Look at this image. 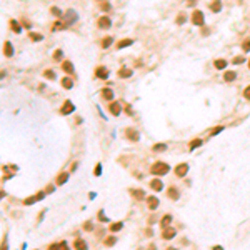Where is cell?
I'll return each instance as SVG.
<instances>
[{"instance_id":"6da1fadb","label":"cell","mask_w":250,"mask_h":250,"mask_svg":"<svg viewBox=\"0 0 250 250\" xmlns=\"http://www.w3.org/2000/svg\"><path fill=\"white\" fill-rule=\"evenodd\" d=\"M170 170V167L164 162H155L152 167H150V172L154 173V175H165V173Z\"/></svg>"},{"instance_id":"7a4b0ae2","label":"cell","mask_w":250,"mask_h":250,"mask_svg":"<svg viewBox=\"0 0 250 250\" xmlns=\"http://www.w3.org/2000/svg\"><path fill=\"white\" fill-rule=\"evenodd\" d=\"M190 20H192L193 25H199V27H202V25H203V13L200 12V10H193V13H192V17H190Z\"/></svg>"},{"instance_id":"3957f363","label":"cell","mask_w":250,"mask_h":250,"mask_svg":"<svg viewBox=\"0 0 250 250\" xmlns=\"http://www.w3.org/2000/svg\"><path fill=\"white\" fill-rule=\"evenodd\" d=\"M74 110H75V105H74L70 100H65L64 105L60 107V114H62V115H68V114H72Z\"/></svg>"},{"instance_id":"277c9868","label":"cell","mask_w":250,"mask_h":250,"mask_svg":"<svg viewBox=\"0 0 250 250\" xmlns=\"http://www.w3.org/2000/svg\"><path fill=\"white\" fill-rule=\"evenodd\" d=\"M97 25H98L100 29H110L112 20H110V17H107V15H102V17L98 19V22H97Z\"/></svg>"},{"instance_id":"5b68a950","label":"cell","mask_w":250,"mask_h":250,"mask_svg":"<svg viewBox=\"0 0 250 250\" xmlns=\"http://www.w3.org/2000/svg\"><path fill=\"white\" fill-rule=\"evenodd\" d=\"M125 137L128 138V140H132V142H137L140 137H138V132L137 130H134V128H127L125 130Z\"/></svg>"},{"instance_id":"8992f818","label":"cell","mask_w":250,"mask_h":250,"mask_svg":"<svg viewBox=\"0 0 250 250\" xmlns=\"http://www.w3.org/2000/svg\"><path fill=\"white\" fill-rule=\"evenodd\" d=\"M100 95H102V98H105V100H112L114 98V90L110 87H105V88L100 90Z\"/></svg>"},{"instance_id":"52a82bcc","label":"cell","mask_w":250,"mask_h":250,"mask_svg":"<svg viewBox=\"0 0 250 250\" xmlns=\"http://www.w3.org/2000/svg\"><path fill=\"white\" fill-rule=\"evenodd\" d=\"M95 77L104 78V80H105V78L108 77V68H107V67H97L95 68Z\"/></svg>"},{"instance_id":"ba28073f","label":"cell","mask_w":250,"mask_h":250,"mask_svg":"<svg viewBox=\"0 0 250 250\" xmlns=\"http://www.w3.org/2000/svg\"><path fill=\"white\" fill-rule=\"evenodd\" d=\"M65 22H67L68 25L70 23H74V22H77V19H78V15H77V12H74V10H68L67 13H65Z\"/></svg>"},{"instance_id":"9c48e42d","label":"cell","mask_w":250,"mask_h":250,"mask_svg":"<svg viewBox=\"0 0 250 250\" xmlns=\"http://www.w3.org/2000/svg\"><path fill=\"white\" fill-rule=\"evenodd\" d=\"M62 70H64V72H67L68 75H70V74H74V64H72L70 60H64V62H62Z\"/></svg>"},{"instance_id":"30bf717a","label":"cell","mask_w":250,"mask_h":250,"mask_svg":"<svg viewBox=\"0 0 250 250\" xmlns=\"http://www.w3.org/2000/svg\"><path fill=\"white\" fill-rule=\"evenodd\" d=\"M108 110H110V114H112V115H118V114H120V110H122V107H120V104H118V102H112V104L108 105Z\"/></svg>"},{"instance_id":"8fae6325","label":"cell","mask_w":250,"mask_h":250,"mask_svg":"<svg viewBox=\"0 0 250 250\" xmlns=\"http://www.w3.org/2000/svg\"><path fill=\"white\" fill-rule=\"evenodd\" d=\"M187 172H189V165L187 164H180L177 168H175V173L178 175V177H183V175H187Z\"/></svg>"},{"instance_id":"7c38bea8","label":"cell","mask_w":250,"mask_h":250,"mask_svg":"<svg viewBox=\"0 0 250 250\" xmlns=\"http://www.w3.org/2000/svg\"><path fill=\"white\" fill-rule=\"evenodd\" d=\"M9 25H10V30H12V32H15V33H20V32H22V25H20V23H19V22H17L15 19L10 20Z\"/></svg>"},{"instance_id":"4fadbf2b","label":"cell","mask_w":250,"mask_h":250,"mask_svg":"<svg viewBox=\"0 0 250 250\" xmlns=\"http://www.w3.org/2000/svg\"><path fill=\"white\" fill-rule=\"evenodd\" d=\"M150 187H152V189H154L155 192H160V190H162V189H164V183L160 182V180H158V178H154V180H152V182H150Z\"/></svg>"},{"instance_id":"5bb4252c","label":"cell","mask_w":250,"mask_h":250,"mask_svg":"<svg viewBox=\"0 0 250 250\" xmlns=\"http://www.w3.org/2000/svg\"><path fill=\"white\" fill-rule=\"evenodd\" d=\"M147 203H148V209H152V210H154V209H157V207H158V199L152 195V197H148V199H147Z\"/></svg>"},{"instance_id":"9a60e30c","label":"cell","mask_w":250,"mask_h":250,"mask_svg":"<svg viewBox=\"0 0 250 250\" xmlns=\"http://www.w3.org/2000/svg\"><path fill=\"white\" fill-rule=\"evenodd\" d=\"M118 77H122V78H128V77H132V70H130V68L122 67L120 70H118Z\"/></svg>"},{"instance_id":"2e32d148","label":"cell","mask_w":250,"mask_h":250,"mask_svg":"<svg viewBox=\"0 0 250 250\" xmlns=\"http://www.w3.org/2000/svg\"><path fill=\"white\" fill-rule=\"evenodd\" d=\"M162 237H164L165 240H170V239H173V237H175V230H173V229H164Z\"/></svg>"},{"instance_id":"e0dca14e","label":"cell","mask_w":250,"mask_h":250,"mask_svg":"<svg viewBox=\"0 0 250 250\" xmlns=\"http://www.w3.org/2000/svg\"><path fill=\"white\" fill-rule=\"evenodd\" d=\"M3 53H5L7 57H12V55H13V48H12V43H10V42H5V43H3Z\"/></svg>"},{"instance_id":"ac0fdd59","label":"cell","mask_w":250,"mask_h":250,"mask_svg":"<svg viewBox=\"0 0 250 250\" xmlns=\"http://www.w3.org/2000/svg\"><path fill=\"white\" fill-rule=\"evenodd\" d=\"M210 10H212V12H215V13L220 12V10H222V2H220V0H213V2L210 3Z\"/></svg>"},{"instance_id":"d6986e66","label":"cell","mask_w":250,"mask_h":250,"mask_svg":"<svg viewBox=\"0 0 250 250\" xmlns=\"http://www.w3.org/2000/svg\"><path fill=\"white\" fill-rule=\"evenodd\" d=\"M60 84H62V87H64V88H67V90H68V88H72V87H74V80H72L70 77H65V78H62V82H60Z\"/></svg>"},{"instance_id":"ffe728a7","label":"cell","mask_w":250,"mask_h":250,"mask_svg":"<svg viewBox=\"0 0 250 250\" xmlns=\"http://www.w3.org/2000/svg\"><path fill=\"white\" fill-rule=\"evenodd\" d=\"M132 43H134L132 39H124V40H120V42L117 43V48H125V47H128V45H132Z\"/></svg>"},{"instance_id":"44dd1931","label":"cell","mask_w":250,"mask_h":250,"mask_svg":"<svg viewBox=\"0 0 250 250\" xmlns=\"http://www.w3.org/2000/svg\"><path fill=\"white\" fill-rule=\"evenodd\" d=\"M74 247H75V250H87V243L82 239H77L75 243H74Z\"/></svg>"},{"instance_id":"7402d4cb","label":"cell","mask_w":250,"mask_h":250,"mask_svg":"<svg viewBox=\"0 0 250 250\" xmlns=\"http://www.w3.org/2000/svg\"><path fill=\"white\" fill-rule=\"evenodd\" d=\"M112 43H114V39H112V37H105V39H102V42H100V47H102V48H108Z\"/></svg>"},{"instance_id":"603a6c76","label":"cell","mask_w":250,"mask_h":250,"mask_svg":"<svg viewBox=\"0 0 250 250\" xmlns=\"http://www.w3.org/2000/svg\"><path fill=\"white\" fill-rule=\"evenodd\" d=\"M235 78H237V74H235V72H225V74H223V80H225V82H233Z\"/></svg>"},{"instance_id":"cb8c5ba5","label":"cell","mask_w":250,"mask_h":250,"mask_svg":"<svg viewBox=\"0 0 250 250\" xmlns=\"http://www.w3.org/2000/svg\"><path fill=\"white\" fill-rule=\"evenodd\" d=\"M213 65H215V68L222 70V68L227 67V60H223V58H219V60H215V62H213Z\"/></svg>"},{"instance_id":"d4e9b609","label":"cell","mask_w":250,"mask_h":250,"mask_svg":"<svg viewBox=\"0 0 250 250\" xmlns=\"http://www.w3.org/2000/svg\"><path fill=\"white\" fill-rule=\"evenodd\" d=\"M67 27H68V23L67 22H62V20H58V22L53 23V30H62V29H67Z\"/></svg>"},{"instance_id":"484cf974","label":"cell","mask_w":250,"mask_h":250,"mask_svg":"<svg viewBox=\"0 0 250 250\" xmlns=\"http://www.w3.org/2000/svg\"><path fill=\"white\" fill-rule=\"evenodd\" d=\"M67 178H68V173H60L57 177V185H64L67 182Z\"/></svg>"},{"instance_id":"4316f807","label":"cell","mask_w":250,"mask_h":250,"mask_svg":"<svg viewBox=\"0 0 250 250\" xmlns=\"http://www.w3.org/2000/svg\"><path fill=\"white\" fill-rule=\"evenodd\" d=\"M43 77L48 78V80H55V72L48 68V70H45V72H43Z\"/></svg>"},{"instance_id":"83f0119b","label":"cell","mask_w":250,"mask_h":250,"mask_svg":"<svg viewBox=\"0 0 250 250\" xmlns=\"http://www.w3.org/2000/svg\"><path fill=\"white\" fill-rule=\"evenodd\" d=\"M64 57V52L60 50V48H57L55 52H53V62H60V58Z\"/></svg>"},{"instance_id":"f1b7e54d","label":"cell","mask_w":250,"mask_h":250,"mask_svg":"<svg viewBox=\"0 0 250 250\" xmlns=\"http://www.w3.org/2000/svg\"><path fill=\"white\" fill-rule=\"evenodd\" d=\"M168 197L172 199V200H177L178 199V192H177V189H168Z\"/></svg>"},{"instance_id":"f546056e","label":"cell","mask_w":250,"mask_h":250,"mask_svg":"<svg viewBox=\"0 0 250 250\" xmlns=\"http://www.w3.org/2000/svg\"><path fill=\"white\" fill-rule=\"evenodd\" d=\"M50 12H52V15H55V17H58V19H62V17H64L62 10L57 9V7H52V9H50Z\"/></svg>"},{"instance_id":"4dcf8cb0","label":"cell","mask_w":250,"mask_h":250,"mask_svg":"<svg viewBox=\"0 0 250 250\" xmlns=\"http://www.w3.org/2000/svg\"><path fill=\"white\" fill-rule=\"evenodd\" d=\"M122 227H124V223H122V222H117V223H112V225H110V230L112 232L122 230Z\"/></svg>"},{"instance_id":"1f68e13d","label":"cell","mask_w":250,"mask_h":250,"mask_svg":"<svg viewBox=\"0 0 250 250\" xmlns=\"http://www.w3.org/2000/svg\"><path fill=\"white\" fill-rule=\"evenodd\" d=\"M200 145H202V140H200V138H197V140H192V142H190V145H189V147H190V150H193V148H197V147H200Z\"/></svg>"},{"instance_id":"d6a6232c","label":"cell","mask_w":250,"mask_h":250,"mask_svg":"<svg viewBox=\"0 0 250 250\" xmlns=\"http://www.w3.org/2000/svg\"><path fill=\"white\" fill-rule=\"evenodd\" d=\"M170 222H172V217H170V215H165L164 219H162V227H164V229H167Z\"/></svg>"},{"instance_id":"836d02e7","label":"cell","mask_w":250,"mask_h":250,"mask_svg":"<svg viewBox=\"0 0 250 250\" xmlns=\"http://www.w3.org/2000/svg\"><path fill=\"white\" fill-rule=\"evenodd\" d=\"M30 39L33 40V42H42V40H43V37H42L40 33H33V32H32V33H30Z\"/></svg>"},{"instance_id":"e575fe53","label":"cell","mask_w":250,"mask_h":250,"mask_svg":"<svg viewBox=\"0 0 250 250\" xmlns=\"http://www.w3.org/2000/svg\"><path fill=\"white\" fill-rule=\"evenodd\" d=\"M162 150H167V145H165V144H157V145H154V152H162Z\"/></svg>"},{"instance_id":"d590c367","label":"cell","mask_w":250,"mask_h":250,"mask_svg":"<svg viewBox=\"0 0 250 250\" xmlns=\"http://www.w3.org/2000/svg\"><path fill=\"white\" fill-rule=\"evenodd\" d=\"M132 193H134V197H137V199H144L145 197V193H144V190H132Z\"/></svg>"},{"instance_id":"8d00e7d4","label":"cell","mask_w":250,"mask_h":250,"mask_svg":"<svg viewBox=\"0 0 250 250\" xmlns=\"http://www.w3.org/2000/svg\"><path fill=\"white\" fill-rule=\"evenodd\" d=\"M185 19H187V17H185V13H178V17H177V23H178V25L185 23Z\"/></svg>"},{"instance_id":"74e56055","label":"cell","mask_w":250,"mask_h":250,"mask_svg":"<svg viewBox=\"0 0 250 250\" xmlns=\"http://www.w3.org/2000/svg\"><path fill=\"white\" fill-rule=\"evenodd\" d=\"M242 48H243L245 52H249V50H250V39H247L243 43H242Z\"/></svg>"},{"instance_id":"f35d334b","label":"cell","mask_w":250,"mask_h":250,"mask_svg":"<svg viewBox=\"0 0 250 250\" xmlns=\"http://www.w3.org/2000/svg\"><path fill=\"white\" fill-rule=\"evenodd\" d=\"M243 62H245V58H243V57H240V55L233 58V64H235V65H240V64H243Z\"/></svg>"},{"instance_id":"ab89813d","label":"cell","mask_w":250,"mask_h":250,"mask_svg":"<svg viewBox=\"0 0 250 250\" xmlns=\"http://www.w3.org/2000/svg\"><path fill=\"white\" fill-rule=\"evenodd\" d=\"M115 242H117V239H115V237H108V239L105 240V245H108V247H110V245H114Z\"/></svg>"},{"instance_id":"60d3db41","label":"cell","mask_w":250,"mask_h":250,"mask_svg":"<svg viewBox=\"0 0 250 250\" xmlns=\"http://www.w3.org/2000/svg\"><path fill=\"white\" fill-rule=\"evenodd\" d=\"M243 97H245L247 100H250V85L245 87V90H243Z\"/></svg>"},{"instance_id":"b9f144b4","label":"cell","mask_w":250,"mask_h":250,"mask_svg":"<svg viewBox=\"0 0 250 250\" xmlns=\"http://www.w3.org/2000/svg\"><path fill=\"white\" fill-rule=\"evenodd\" d=\"M100 9H102V10H105V12H108V10H110V3H108V2H102Z\"/></svg>"},{"instance_id":"7bdbcfd3","label":"cell","mask_w":250,"mask_h":250,"mask_svg":"<svg viewBox=\"0 0 250 250\" xmlns=\"http://www.w3.org/2000/svg\"><path fill=\"white\" fill-rule=\"evenodd\" d=\"M37 200H39V199H37V197H30V199H27V200H25V202H23V203H25V205H30V203L37 202Z\"/></svg>"},{"instance_id":"ee69618b","label":"cell","mask_w":250,"mask_h":250,"mask_svg":"<svg viewBox=\"0 0 250 250\" xmlns=\"http://www.w3.org/2000/svg\"><path fill=\"white\" fill-rule=\"evenodd\" d=\"M222 130H223V127H215V128L212 130V135H217V134H220Z\"/></svg>"},{"instance_id":"f6af8a7d","label":"cell","mask_w":250,"mask_h":250,"mask_svg":"<svg viewBox=\"0 0 250 250\" xmlns=\"http://www.w3.org/2000/svg\"><path fill=\"white\" fill-rule=\"evenodd\" d=\"M60 247H62V245H58V243H52V245L48 247V250H60Z\"/></svg>"},{"instance_id":"bcb514c9","label":"cell","mask_w":250,"mask_h":250,"mask_svg":"<svg viewBox=\"0 0 250 250\" xmlns=\"http://www.w3.org/2000/svg\"><path fill=\"white\" fill-rule=\"evenodd\" d=\"M125 114H128V115H134V112H132V107H130V105L125 107Z\"/></svg>"},{"instance_id":"7dc6e473","label":"cell","mask_w":250,"mask_h":250,"mask_svg":"<svg viewBox=\"0 0 250 250\" xmlns=\"http://www.w3.org/2000/svg\"><path fill=\"white\" fill-rule=\"evenodd\" d=\"M94 173H95V175H100V173H102V167H100V164L95 167V172H94Z\"/></svg>"},{"instance_id":"c3c4849f","label":"cell","mask_w":250,"mask_h":250,"mask_svg":"<svg viewBox=\"0 0 250 250\" xmlns=\"http://www.w3.org/2000/svg\"><path fill=\"white\" fill-rule=\"evenodd\" d=\"M84 229H85V230H90V229H92V223H90V222H87L85 225H84Z\"/></svg>"},{"instance_id":"681fc988","label":"cell","mask_w":250,"mask_h":250,"mask_svg":"<svg viewBox=\"0 0 250 250\" xmlns=\"http://www.w3.org/2000/svg\"><path fill=\"white\" fill-rule=\"evenodd\" d=\"M62 250H68V245L65 242H62Z\"/></svg>"},{"instance_id":"f907efd6","label":"cell","mask_w":250,"mask_h":250,"mask_svg":"<svg viewBox=\"0 0 250 250\" xmlns=\"http://www.w3.org/2000/svg\"><path fill=\"white\" fill-rule=\"evenodd\" d=\"M98 217H100V220H104V222L107 220V219H105V215H104V213H102V212H100V213H98Z\"/></svg>"},{"instance_id":"816d5d0a","label":"cell","mask_w":250,"mask_h":250,"mask_svg":"<svg viewBox=\"0 0 250 250\" xmlns=\"http://www.w3.org/2000/svg\"><path fill=\"white\" fill-rule=\"evenodd\" d=\"M2 250H7V247H5V245H3V249H2Z\"/></svg>"},{"instance_id":"f5cc1de1","label":"cell","mask_w":250,"mask_h":250,"mask_svg":"<svg viewBox=\"0 0 250 250\" xmlns=\"http://www.w3.org/2000/svg\"><path fill=\"white\" fill-rule=\"evenodd\" d=\"M189 2H190V3H192V2H195V0H189Z\"/></svg>"},{"instance_id":"db71d44e","label":"cell","mask_w":250,"mask_h":250,"mask_svg":"<svg viewBox=\"0 0 250 250\" xmlns=\"http://www.w3.org/2000/svg\"><path fill=\"white\" fill-rule=\"evenodd\" d=\"M249 68H250V62H249Z\"/></svg>"},{"instance_id":"11a10c76","label":"cell","mask_w":250,"mask_h":250,"mask_svg":"<svg viewBox=\"0 0 250 250\" xmlns=\"http://www.w3.org/2000/svg\"><path fill=\"white\" fill-rule=\"evenodd\" d=\"M168 250H175V249H168Z\"/></svg>"}]
</instances>
